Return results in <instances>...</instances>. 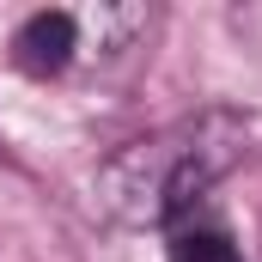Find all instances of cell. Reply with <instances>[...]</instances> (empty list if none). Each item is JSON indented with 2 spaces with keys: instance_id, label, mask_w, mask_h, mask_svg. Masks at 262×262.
Returning <instances> with one entry per match:
<instances>
[{
  "instance_id": "cell-1",
  "label": "cell",
  "mask_w": 262,
  "mask_h": 262,
  "mask_svg": "<svg viewBox=\"0 0 262 262\" xmlns=\"http://www.w3.org/2000/svg\"><path fill=\"white\" fill-rule=\"evenodd\" d=\"M244 146H250V122L232 110L183 116L146 140H128L98 171V201L122 226H171L244 159Z\"/></svg>"
},
{
  "instance_id": "cell-2",
  "label": "cell",
  "mask_w": 262,
  "mask_h": 262,
  "mask_svg": "<svg viewBox=\"0 0 262 262\" xmlns=\"http://www.w3.org/2000/svg\"><path fill=\"white\" fill-rule=\"evenodd\" d=\"M73 55H79V12L43 6L12 31V67L31 79H61L73 67Z\"/></svg>"
},
{
  "instance_id": "cell-3",
  "label": "cell",
  "mask_w": 262,
  "mask_h": 262,
  "mask_svg": "<svg viewBox=\"0 0 262 262\" xmlns=\"http://www.w3.org/2000/svg\"><path fill=\"white\" fill-rule=\"evenodd\" d=\"M165 262H244L226 226H177Z\"/></svg>"
}]
</instances>
